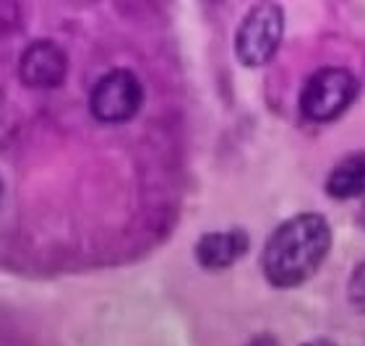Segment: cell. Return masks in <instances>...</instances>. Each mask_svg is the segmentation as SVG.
<instances>
[{
	"label": "cell",
	"mask_w": 365,
	"mask_h": 346,
	"mask_svg": "<svg viewBox=\"0 0 365 346\" xmlns=\"http://www.w3.org/2000/svg\"><path fill=\"white\" fill-rule=\"evenodd\" d=\"M144 102V89L136 73L128 68H115L94 83L89 94L91 115L102 122H123L138 112Z\"/></svg>",
	"instance_id": "4"
},
{
	"label": "cell",
	"mask_w": 365,
	"mask_h": 346,
	"mask_svg": "<svg viewBox=\"0 0 365 346\" xmlns=\"http://www.w3.org/2000/svg\"><path fill=\"white\" fill-rule=\"evenodd\" d=\"M355 94H358V78L347 68L327 65L305 81L300 91V110L305 117L316 122L334 120L350 107Z\"/></svg>",
	"instance_id": "2"
},
{
	"label": "cell",
	"mask_w": 365,
	"mask_h": 346,
	"mask_svg": "<svg viewBox=\"0 0 365 346\" xmlns=\"http://www.w3.org/2000/svg\"><path fill=\"white\" fill-rule=\"evenodd\" d=\"M248 346H277V341H274V336H269V333H261V336H256Z\"/></svg>",
	"instance_id": "9"
},
{
	"label": "cell",
	"mask_w": 365,
	"mask_h": 346,
	"mask_svg": "<svg viewBox=\"0 0 365 346\" xmlns=\"http://www.w3.org/2000/svg\"><path fill=\"white\" fill-rule=\"evenodd\" d=\"M327 193L339 201L365 193V151H352L336 162L327 177Z\"/></svg>",
	"instance_id": "7"
},
{
	"label": "cell",
	"mask_w": 365,
	"mask_h": 346,
	"mask_svg": "<svg viewBox=\"0 0 365 346\" xmlns=\"http://www.w3.org/2000/svg\"><path fill=\"white\" fill-rule=\"evenodd\" d=\"M347 292H350V302L360 313H365V261H360L355 266V271L350 276V284H347Z\"/></svg>",
	"instance_id": "8"
},
{
	"label": "cell",
	"mask_w": 365,
	"mask_h": 346,
	"mask_svg": "<svg viewBox=\"0 0 365 346\" xmlns=\"http://www.w3.org/2000/svg\"><path fill=\"white\" fill-rule=\"evenodd\" d=\"M284 31V16L277 3H259L243 16L235 31V53L245 65H264L272 61Z\"/></svg>",
	"instance_id": "3"
},
{
	"label": "cell",
	"mask_w": 365,
	"mask_h": 346,
	"mask_svg": "<svg viewBox=\"0 0 365 346\" xmlns=\"http://www.w3.org/2000/svg\"><path fill=\"white\" fill-rule=\"evenodd\" d=\"M358 224L365 229V198H363V206H360V211H358Z\"/></svg>",
	"instance_id": "11"
},
{
	"label": "cell",
	"mask_w": 365,
	"mask_h": 346,
	"mask_svg": "<svg viewBox=\"0 0 365 346\" xmlns=\"http://www.w3.org/2000/svg\"><path fill=\"white\" fill-rule=\"evenodd\" d=\"M66 70H68V58L53 39L31 42L19 58V75L26 86H34V89H53L63 83Z\"/></svg>",
	"instance_id": "5"
},
{
	"label": "cell",
	"mask_w": 365,
	"mask_h": 346,
	"mask_svg": "<svg viewBox=\"0 0 365 346\" xmlns=\"http://www.w3.org/2000/svg\"><path fill=\"white\" fill-rule=\"evenodd\" d=\"M303 346H336L334 341H329V339H313V341H308V344H303Z\"/></svg>",
	"instance_id": "10"
},
{
	"label": "cell",
	"mask_w": 365,
	"mask_h": 346,
	"mask_svg": "<svg viewBox=\"0 0 365 346\" xmlns=\"http://www.w3.org/2000/svg\"><path fill=\"white\" fill-rule=\"evenodd\" d=\"M248 250V234L243 229H222V232H209L198 237L196 242V261L209 271H220L232 266Z\"/></svg>",
	"instance_id": "6"
},
{
	"label": "cell",
	"mask_w": 365,
	"mask_h": 346,
	"mask_svg": "<svg viewBox=\"0 0 365 346\" xmlns=\"http://www.w3.org/2000/svg\"><path fill=\"white\" fill-rule=\"evenodd\" d=\"M331 248V226L321 214H297L269 237L261 266L274 286H295L316 273Z\"/></svg>",
	"instance_id": "1"
}]
</instances>
